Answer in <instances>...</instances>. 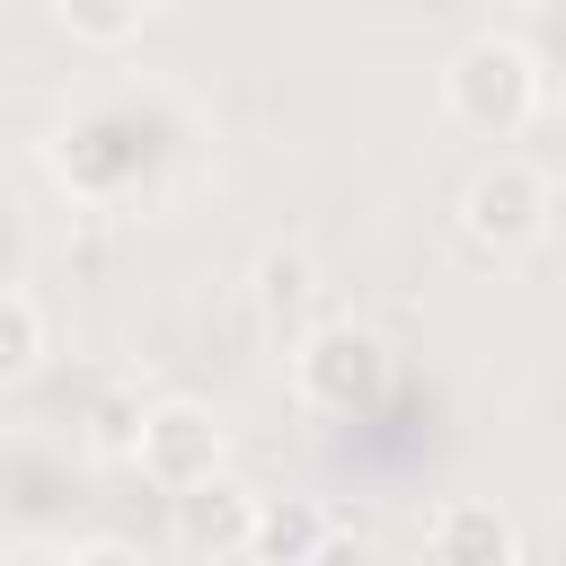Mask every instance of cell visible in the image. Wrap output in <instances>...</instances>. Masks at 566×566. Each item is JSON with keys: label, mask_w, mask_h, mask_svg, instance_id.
Masks as SVG:
<instances>
[{"label": "cell", "mask_w": 566, "mask_h": 566, "mask_svg": "<svg viewBox=\"0 0 566 566\" xmlns=\"http://www.w3.org/2000/svg\"><path fill=\"white\" fill-rule=\"evenodd\" d=\"M150 380L133 371V363H115V371H97V389H88V407H80V451L88 460H133L142 451V424H150Z\"/></svg>", "instance_id": "9"}, {"label": "cell", "mask_w": 566, "mask_h": 566, "mask_svg": "<svg viewBox=\"0 0 566 566\" xmlns=\"http://www.w3.org/2000/svg\"><path fill=\"white\" fill-rule=\"evenodd\" d=\"M203 150V115L168 88V80H115V88H88L80 106H62L35 142L44 177L71 195V212L88 221H124V212H150L186 159Z\"/></svg>", "instance_id": "1"}, {"label": "cell", "mask_w": 566, "mask_h": 566, "mask_svg": "<svg viewBox=\"0 0 566 566\" xmlns=\"http://www.w3.org/2000/svg\"><path fill=\"white\" fill-rule=\"evenodd\" d=\"M283 380H292V407H301V416L354 424V416H371V407L389 398L398 354H389L380 327H363V318H327V327H310V336L283 354Z\"/></svg>", "instance_id": "4"}, {"label": "cell", "mask_w": 566, "mask_h": 566, "mask_svg": "<svg viewBox=\"0 0 566 566\" xmlns=\"http://www.w3.org/2000/svg\"><path fill=\"white\" fill-rule=\"evenodd\" d=\"M248 318H256V336H265L274 354H292L310 327L336 318V283H327V265H318L301 239L256 248V265H248Z\"/></svg>", "instance_id": "5"}, {"label": "cell", "mask_w": 566, "mask_h": 566, "mask_svg": "<svg viewBox=\"0 0 566 566\" xmlns=\"http://www.w3.org/2000/svg\"><path fill=\"white\" fill-rule=\"evenodd\" d=\"M35 371H44V301H35V283H9L0 292V380L27 389Z\"/></svg>", "instance_id": "12"}, {"label": "cell", "mask_w": 566, "mask_h": 566, "mask_svg": "<svg viewBox=\"0 0 566 566\" xmlns=\"http://www.w3.org/2000/svg\"><path fill=\"white\" fill-rule=\"evenodd\" d=\"M256 513H265V495L221 469V478L168 495V548L186 566H239V557H256Z\"/></svg>", "instance_id": "7"}, {"label": "cell", "mask_w": 566, "mask_h": 566, "mask_svg": "<svg viewBox=\"0 0 566 566\" xmlns=\"http://www.w3.org/2000/svg\"><path fill=\"white\" fill-rule=\"evenodd\" d=\"M327 548H345V522H336L327 504H310V495H265V513H256V566H310V557H327Z\"/></svg>", "instance_id": "10"}, {"label": "cell", "mask_w": 566, "mask_h": 566, "mask_svg": "<svg viewBox=\"0 0 566 566\" xmlns=\"http://www.w3.org/2000/svg\"><path fill=\"white\" fill-rule=\"evenodd\" d=\"M53 9V27L71 35V44H88V53H115V44H133L168 0H44Z\"/></svg>", "instance_id": "11"}, {"label": "cell", "mask_w": 566, "mask_h": 566, "mask_svg": "<svg viewBox=\"0 0 566 566\" xmlns=\"http://www.w3.org/2000/svg\"><path fill=\"white\" fill-rule=\"evenodd\" d=\"M548 230H557V177L539 159H522V150H495L451 203V239H460L469 265H513Z\"/></svg>", "instance_id": "3"}, {"label": "cell", "mask_w": 566, "mask_h": 566, "mask_svg": "<svg viewBox=\"0 0 566 566\" xmlns=\"http://www.w3.org/2000/svg\"><path fill=\"white\" fill-rule=\"evenodd\" d=\"M522 548H531L522 522L486 495H451L424 513V557H442V566H513Z\"/></svg>", "instance_id": "8"}, {"label": "cell", "mask_w": 566, "mask_h": 566, "mask_svg": "<svg viewBox=\"0 0 566 566\" xmlns=\"http://www.w3.org/2000/svg\"><path fill=\"white\" fill-rule=\"evenodd\" d=\"M133 469H142L159 495H186V486H203V478H221V469H230V424H221L203 398L159 389V398H150V424H142Z\"/></svg>", "instance_id": "6"}, {"label": "cell", "mask_w": 566, "mask_h": 566, "mask_svg": "<svg viewBox=\"0 0 566 566\" xmlns=\"http://www.w3.org/2000/svg\"><path fill=\"white\" fill-rule=\"evenodd\" d=\"M433 88H442V124L451 133H469V142H522L539 124V106H548V62H539L531 35L478 27V35H460L442 53Z\"/></svg>", "instance_id": "2"}, {"label": "cell", "mask_w": 566, "mask_h": 566, "mask_svg": "<svg viewBox=\"0 0 566 566\" xmlns=\"http://www.w3.org/2000/svg\"><path fill=\"white\" fill-rule=\"evenodd\" d=\"M53 557H62V566H142V548H133V539H106V531H97V539H62Z\"/></svg>", "instance_id": "13"}, {"label": "cell", "mask_w": 566, "mask_h": 566, "mask_svg": "<svg viewBox=\"0 0 566 566\" xmlns=\"http://www.w3.org/2000/svg\"><path fill=\"white\" fill-rule=\"evenodd\" d=\"M531 44H539V62H548V80H566V0H548V9H539V27H531Z\"/></svg>", "instance_id": "14"}]
</instances>
